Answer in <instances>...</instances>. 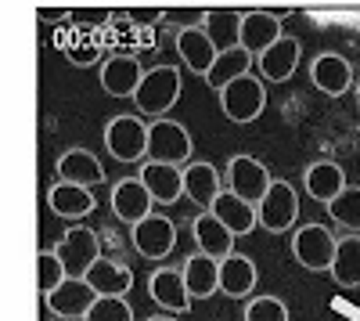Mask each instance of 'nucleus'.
I'll return each mask as SVG.
<instances>
[{
	"label": "nucleus",
	"instance_id": "nucleus-28",
	"mask_svg": "<svg viewBox=\"0 0 360 321\" xmlns=\"http://www.w3.org/2000/svg\"><path fill=\"white\" fill-rule=\"evenodd\" d=\"M252 65H256V58L245 51V47H234V51H224L220 58H217V65L205 73V83H209V91H224V87H231L234 80H242V76H249L252 73Z\"/></svg>",
	"mask_w": 360,
	"mask_h": 321
},
{
	"label": "nucleus",
	"instance_id": "nucleus-15",
	"mask_svg": "<svg viewBox=\"0 0 360 321\" xmlns=\"http://www.w3.org/2000/svg\"><path fill=\"white\" fill-rule=\"evenodd\" d=\"M58 181H65V184H79V188H90L94 191L98 184H105V166L94 152H86V149H69L58 156Z\"/></svg>",
	"mask_w": 360,
	"mask_h": 321
},
{
	"label": "nucleus",
	"instance_id": "nucleus-10",
	"mask_svg": "<svg viewBox=\"0 0 360 321\" xmlns=\"http://www.w3.org/2000/svg\"><path fill=\"white\" fill-rule=\"evenodd\" d=\"M112 213L134 227V224H141V220H148L155 213V199L144 188L141 177H123L112 188Z\"/></svg>",
	"mask_w": 360,
	"mask_h": 321
},
{
	"label": "nucleus",
	"instance_id": "nucleus-19",
	"mask_svg": "<svg viewBox=\"0 0 360 321\" xmlns=\"http://www.w3.org/2000/svg\"><path fill=\"white\" fill-rule=\"evenodd\" d=\"M191 235H195L198 253L220 260V264H224L227 256H234V242H238V235H234L231 227H224V224L217 220V213H198V217L191 220Z\"/></svg>",
	"mask_w": 360,
	"mask_h": 321
},
{
	"label": "nucleus",
	"instance_id": "nucleus-23",
	"mask_svg": "<svg viewBox=\"0 0 360 321\" xmlns=\"http://www.w3.org/2000/svg\"><path fill=\"white\" fill-rule=\"evenodd\" d=\"M256 282H259V268L256 260L245 253H234L220 264V293L231 300H245L256 293Z\"/></svg>",
	"mask_w": 360,
	"mask_h": 321
},
{
	"label": "nucleus",
	"instance_id": "nucleus-1",
	"mask_svg": "<svg viewBox=\"0 0 360 321\" xmlns=\"http://www.w3.org/2000/svg\"><path fill=\"white\" fill-rule=\"evenodd\" d=\"M180 91H184V80H180L176 65H155L148 69L141 80V91L134 98L141 115H152V120H166V112L180 101Z\"/></svg>",
	"mask_w": 360,
	"mask_h": 321
},
{
	"label": "nucleus",
	"instance_id": "nucleus-22",
	"mask_svg": "<svg viewBox=\"0 0 360 321\" xmlns=\"http://www.w3.org/2000/svg\"><path fill=\"white\" fill-rule=\"evenodd\" d=\"M299 54H303V47H299L295 37H281L270 51H263L256 58L263 83H285V80H292L295 69H299Z\"/></svg>",
	"mask_w": 360,
	"mask_h": 321
},
{
	"label": "nucleus",
	"instance_id": "nucleus-17",
	"mask_svg": "<svg viewBox=\"0 0 360 321\" xmlns=\"http://www.w3.org/2000/svg\"><path fill=\"white\" fill-rule=\"evenodd\" d=\"M47 303V310L54 314V317H65V321H86V314H90V307L98 303V293L90 289L83 278H69L62 289H58L54 296H47L44 300Z\"/></svg>",
	"mask_w": 360,
	"mask_h": 321
},
{
	"label": "nucleus",
	"instance_id": "nucleus-18",
	"mask_svg": "<svg viewBox=\"0 0 360 321\" xmlns=\"http://www.w3.org/2000/svg\"><path fill=\"white\" fill-rule=\"evenodd\" d=\"M141 80H144V69L137 58H123V54H112L108 62L101 65V91L112 94V98H137L141 91Z\"/></svg>",
	"mask_w": 360,
	"mask_h": 321
},
{
	"label": "nucleus",
	"instance_id": "nucleus-3",
	"mask_svg": "<svg viewBox=\"0 0 360 321\" xmlns=\"http://www.w3.org/2000/svg\"><path fill=\"white\" fill-rule=\"evenodd\" d=\"M217 98H220V112L227 120L245 127V123H256L266 108V83L256 73H249L242 80H234L231 87H224Z\"/></svg>",
	"mask_w": 360,
	"mask_h": 321
},
{
	"label": "nucleus",
	"instance_id": "nucleus-6",
	"mask_svg": "<svg viewBox=\"0 0 360 321\" xmlns=\"http://www.w3.org/2000/svg\"><path fill=\"white\" fill-rule=\"evenodd\" d=\"M224 184L238 199H245V202H252V206H259L263 195L270 191V184H274V177H270V170L256 156H231L227 159V170H224Z\"/></svg>",
	"mask_w": 360,
	"mask_h": 321
},
{
	"label": "nucleus",
	"instance_id": "nucleus-20",
	"mask_svg": "<svg viewBox=\"0 0 360 321\" xmlns=\"http://www.w3.org/2000/svg\"><path fill=\"white\" fill-rule=\"evenodd\" d=\"M303 188H307L310 199L321 202V206H332V202H335L349 184H346V173H342L339 163H332V159H317V163H310L307 173H303Z\"/></svg>",
	"mask_w": 360,
	"mask_h": 321
},
{
	"label": "nucleus",
	"instance_id": "nucleus-32",
	"mask_svg": "<svg viewBox=\"0 0 360 321\" xmlns=\"http://www.w3.org/2000/svg\"><path fill=\"white\" fill-rule=\"evenodd\" d=\"M328 217H332L339 227H346V231H356L360 235V188L356 184H349L332 206H328Z\"/></svg>",
	"mask_w": 360,
	"mask_h": 321
},
{
	"label": "nucleus",
	"instance_id": "nucleus-13",
	"mask_svg": "<svg viewBox=\"0 0 360 321\" xmlns=\"http://www.w3.org/2000/svg\"><path fill=\"white\" fill-rule=\"evenodd\" d=\"M148 293H152V300L162 307V314H188L191 310V293L184 285V275H180V268H159L152 278H148Z\"/></svg>",
	"mask_w": 360,
	"mask_h": 321
},
{
	"label": "nucleus",
	"instance_id": "nucleus-5",
	"mask_svg": "<svg viewBox=\"0 0 360 321\" xmlns=\"http://www.w3.org/2000/svg\"><path fill=\"white\" fill-rule=\"evenodd\" d=\"M105 149L119 163H144L148 159V123L141 115H112L105 123Z\"/></svg>",
	"mask_w": 360,
	"mask_h": 321
},
{
	"label": "nucleus",
	"instance_id": "nucleus-12",
	"mask_svg": "<svg viewBox=\"0 0 360 321\" xmlns=\"http://www.w3.org/2000/svg\"><path fill=\"white\" fill-rule=\"evenodd\" d=\"M224 191H227V184L213 163H188L184 166V199H191L202 213L213 210Z\"/></svg>",
	"mask_w": 360,
	"mask_h": 321
},
{
	"label": "nucleus",
	"instance_id": "nucleus-35",
	"mask_svg": "<svg viewBox=\"0 0 360 321\" xmlns=\"http://www.w3.org/2000/svg\"><path fill=\"white\" fill-rule=\"evenodd\" d=\"M144 321H176L173 314H155V317H144Z\"/></svg>",
	"mask_w": 360,
	"mask_h": 321
},
{
	"label": "nucleus",
	"instance_id": "nucleus-24",
	"mask_svg": "<svg viewBox=\"0 0 360 321\" xmlns=\"http://www.w3.org/2000/svg\"><path fill=\"white\" fill-rule=\"evenodd\" d=\"M137 177L152 191L155 206H173L176 199H184V170L180 166H162V163H144Z\"/></svg>",
	"mask_w": 360,
	"mask_h": 321
},
{
	"label": "nucleus",
	"instance_id": "nucleus-14",
	"mask_svg": "<svg viewBox=\"0 0 360 321\" xmlns=\"http://www.w3.org/2000/svg\"><path fill=\"white\" fill-rule=\"evenodd\" d=\"M176 54H180V62H184L191 73H198L202 80H205V73L217 65V58H220V51H217V44L209 40V33L202 29V22L198 25H184L176 33Z\"/></svg>",
	"mask_w": 360,
	"mask_h": 321
},
{
	"label": "nucleus",
	"instance_id": "nucleus-7",
	"mask_svg": "<svg viewBox=\"0 0 360 321\" xmlns=\"http://www.w3.org/2000/svg\"><path fill=\"white\" fill-rule=\"evenodd\" d=\"M54 253H58V260H62V268H65L69 278H86V271L101 260V239L90 227L72 224L62 235V242H58Z\"/></svg>",
	"mask_w": 360,
	"mask_h": 321
},
{
	"label": "nucleus",
	"instance_id": "nucleus-4",
	"mask_svg": "<svg viewBox=\"0 0 360 321\" xmlns=\"http://www.w3.org/2000/svg\"><path fill=\"white\" fill-rule=\"evenodd\" d=\"M191 159V134L176 120H152L148 123V159L162 166H184Z\"/></svg>",
	"mask_w": 360,
	"mask_h": 321
},
{
	"label": "nucleus",
	"instance_id": "nucleus-2",
	"mask_svg": "<svg viewBox=\"0 0 360 321\" xmlns=\"http://www.w3.org/2000/svg\"><path fill=\"white\" fill-rule=\"evenodd\" d=\"M288 246H292V256H295L299 268H307L314 275H324V271L332 275L339 239L324 224H303V227H295V235H292Z\"/></svg>",
	"mask_w": 360,
	"mask_h": 321
},
{
	"label": "nucleus",
	"instance_id": "nucleus-27",
	"mask_svg": "<svg viewBox=\"0 0 360 321\" xmlns=\"http://www.w3.org/2000/svg\"><path fill=\"white\" fill-rule=\"evenodd\" d=\"M209 213H217V220H220L224 227H231L238 239H242V235H252V231L259 227L256 206H252V202H245V199H238L234 191H224V195L217 199V206L209 210Z\"/></svg>",
	"mask_w": 360,
	"mask_h": 321
},
{
	"label": "nucleus",
	"instance_id": "nucleus-9",
	"mask_svg": "<svg viewBox=\"0 0 360 321\" xmlns=\"http://www.w3.org/2000/svg\"><path fill=\"white\" fill-rule=\"evenodd\" d=\"M130 242H134V249L144 260H166L173 253V246H176V227H173L169 217L152 213L148 220H141V224L130 227Z\"/></svg>",
	"mask_w": 360,
	"mask_h": 321
},
{
	"label": "nucleus",
	"instance_id": "nucleus-29",
	"mask_svg": "<svg viewBox=\"0 0 360 321\" xmlns=\"http://www.w3.org/2000/svg\"><path fill=\"white\" fill-rule=\"evenodd\" d=\"M242 15L245 11H205L202 15V29L209 33V40L217 44L220 54L242 47Z\"/></svg>",
	"mask_w": 360,
	"mask_h": 321
},
{
	"label": "nucleus",
	"instance_id": "nucleus-33",
	"mask_svg": "<svg viewBox=\"0 0 360 321\" xmlns=\"http://www.w3.org/2000/svg\"><path fill=\"white\" fill-rule=\"evenodd\" d=\"M245 321H288V303L281 296H252L245 303Z\"/></svg>",
	"mask_w": 360,
	"mask_h": 321
},
{
	"label": "nucleus",
	"instance_id": "nucleus-21",
	"mask_svg": "<svg viewBox=\"0 0 360 321\" xmlns=\"http://www.w3.org/2000/svg\"><path fill=\"white\" fill-rule=\"evenodd\" d=\"M281 37H285L281 15H274V11H245L242 15V47L252 58H259L263 51H270Z\"/></svg>",
	"mask_w": 360,
	"mask_h": 321
},
{
	"label": "nucleus",
	"instance_id": "nucleus-30",
	"mask_svg": "<svg viewBox=\"0 0 360 321\" xmlns=\"http://www.w3.org/2000/svg\"><path fill=\"white\" fill-rule=\"evenodd\" d=\"M332 278H335V285H342V289H356V285H360V235L339 239L335 264H332Z\"/></svg>",
	"mask_w": 360,
	"mask_h": 321
},
{
	"label": "nucleus",
	"instance_id": "nucleus-16",
	"mask_svg": "<svg viewBox=\"0 0 360 321\" xmlns=\"http://www.w3.org/2000/svg\"><path fill=\"white\" fill-rule=\"evenodd\" d=\"M47 206L54 217H62V220H86L90 213L98 210V199L90 188H79V184H65V181H54L47 188Z\"/></svg>",
	"mask_w": 360,
	"mask_h": 321
},
{
	"label": "nucleus",
	"instance_id": "nucleus-25",
	"mask_svg": "<svg viewBox=\"0 0 360 321\" xmlns=\"http://www.w3.org/2000/svg\"><path fill=\"white\" fill-rule=\"evenodd\" d=\"M180 275H184L191 300H209V296L220 293V260H213V256L191 253L184 260V268H180Z\"/></svg>",
	"mask_w": 360,
	"mask_h": 321
},
{
	"label": "nucleus",
	"instance_id": "nucleus-26",
	"mask_svg": "<svg viewBox=\"0 0 360 321\" xmlns=\"http://www.w3.org/2000/svg\"><path fill=\"white\" fill-rule=\"evenodd\" d=\"M90 289H94L98 296H127L130 289H134V271L127 264H119V260H98L94 268L86 271L83 278Z\"/></svg>",
	"mask_w": 360,
	"mask_h": 321
},
{
	"label": "nucleus",
	"instance_id": "nucleus-8",
	"mask_svg": "<svg viewBox=\"0 0 360 321\" xmlns=\"http://www.w3.org/2000/svg\"><path fill=\"white\" fill-rule=\"evenodd\" d=\"M259 213V227L270 235H288V227H295L299 220V191L288 181H274L270 191L263 195V202L256 206Z\"/></svg>",
	"mask_w": 360,
	"mask_h": 321
},
{
	"label": "nucleus",
	"instance_id": "nucleus-34",
	"mask_svg": "<svg viewBox=\"0 0 360 321\" xmlns=\"http://www.w3.org/2000/svg\"><path fill=\"white\" fill-rule=\"evenodd\" d=\"M86 321H134V307L123 296H98Z\"/></svg>",
	"mask_w": 360,
	"mask_h": 321
},
{
	"label": "nucleus",
	"instance_id": "nucleus-31",
	"mask_svg": "<svg viewBox=\"0 0 360 321\" xmlns=\"http://www.w3.org/2000/svg\"><path fill=\"white\" fill-rule=\"evenodd\" d=\"M65 282H69V275H65V268H62V260H58V253H54V249H44V253L37 256V285H40V296H44V300L54 296Z\"/></svg>",
	"mask_w": 360,
	"mask_h": 321
},
{
	"label": "nucleus",
	"instance_id": "nucleus-11",
	"mask_svg": "<svg viewBox=\"0 0 360 321\" xmlns=\"http://www.w3.org/2000/svg\"><path fill=\"white\" fill-rule=\"evenodd\" d=\"M310 83L317 87L321 94L328 98H342L349 87H353V65L349 58L335 54V51H324L310 62Z\"/></svg>",
	"mask_w": 360,
	"mask_h": 321
}]
</instances>
